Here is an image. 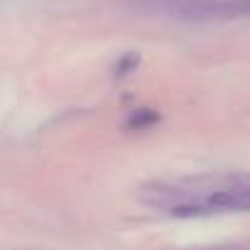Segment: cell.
I'll return each mask as SVG.
<instances>
[{
  "label": "cell",
  "mask_w": 250,
  "mask_h": 250,
  "mask_svg": "<svg viewBox=\"0 0 250 250\" xmlns=\"http://www.w3.org/2000/svg\"><path fill=\"white\" fill-rule=\"evenodd\" d=\"M143 204L172 216H208L250 211V174H211L179 182H155L143 189Z\"/></svg>",
  "instance_id": "6da1fadb"
}]
</instances>
